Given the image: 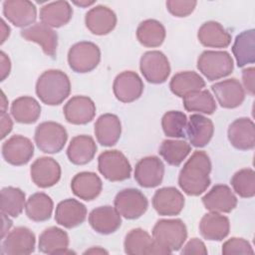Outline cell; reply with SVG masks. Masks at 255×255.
<instances>
[{"label": "cell", "mask_w": 255, "mask_h": 255, "mask_svg": "<svg viewBox=\"0 0 255 255\" xmlns=\"http://www.w3.org/2000/svg\"><path fill=\"white\" fill-rule=\"evenodd\" d=\"M211 161L203 150H195L179 171L178 185L190 196H198L210 185Z\"/></svg>", "instance_id": "1"}, {"label": "cell", "mask_w": 255, "mask_h": 255, "mask_svg": "<svg viewBox=\"0 0 255 255\" xmlns=\"http://www.w3.org/2000/svg\"><path fill=\"white\" fill-rule=\"evenodd\" d=\"M35 90L42 103L48 106H58L70 95V79L61 70H47L38 78Z\"/></svg>", "instance_id": "2"}, {"label": "cell", "mask_w": 255, "mask_h": 255, "mask_svg": "<svg viewBox=\"0 0 255 255\" xmlns=\"http://www.w3.org/2000/svg\"><path fill=\"white\" fill-rule=\"evenodd\" d=\"M152 238L161 247L179 250L187 238V228L181 219H159L152 228Z\"/></svg>", "instance_id": "3"}, {"label": "cell", "mask_w": 255, "mask_h": 255, "mask_svg": "<svg viewBox=\"0 0 255 255\" xmlns=\"http://www.w3.org/2000/svg\"><path fill=\"white\" fill-rule=\"evenodd\" d=\"M234 68L233 59L226 51H203L197 59V69L208 80L229 76Z\"/></svg>", "instance_id": "4"}, {"label": "cell", "mask_w": 255, "mask_h": 255, "mask_svg": "<svg viewBox=\"0 0 255 255\" xmlns=\"http://www.w3.org/2000/svg\"><path fill=\"white\" fill-rule=\"evenodd\" d=\"M34 139L41 151L45 153H58L67 142L68 132L59 123L43 122L36 128Z\"/></svg>", "instance_id": "5"}, {"label": "cell", "mask_w": 255, "mask_h": 255, "mask_svg": "<svg viewBox=\"0 0 255 255\" xmlns=\"http://www.w3.org/2000/svg\"><path fill=\"white\" fill-rule=\"evenodd\" d=\"M100 61V48L93 42H78L68 52V64L76 73L85 74L92 72L98 67Z\"/></svg>", "instance_id": "6"}, {"label": "cell", "mask_w": 255, "mask_h": 255, "mask_svg": "<svg viewBox=\"0 0 255 255\" xmlns=\"http://www.w3.org/2000/svg\"><path fill=\"white\" fill-rule=\"evenodd\" d=\"M100 173L110 181H123L129 178L131 166L127 156L118 149L105 150L98 157Z\"/></svg>", "instance_id": "7"}, {"label": "cell", "mask_w": 255, "mask_h": 255, "mask_svg": "<svg viewBox=\"0 0 255 255\" xmlns=\"http://www.w3.org/2000/svg\"><path fill=\"white\" fill-rule=\"evenodd\" d=\"M115 208L127 219H137L145 213L148 201L145 195L136 188H125L117 193L114 200Z\"/></svg>", "instance_id": "8"}, {"label": "cell", "mask_w": 255, "mask_h": 255, "mask_svg": "<svg viewBox=\"0 0 255 255\" xmlns=\"http://www.w3.org/2000/svg\"><path fill=\"white\" fill-rule=\"evenodd\" d=\"M139 69L143 78L151 84L164 83L170 74L168 59L160 51L145 52L140 58Z\"/></svg>", "instance_id": "9"}, {"label": "cell", "mask_w": 255, "mask_h": 255, "mask_svg": "<svg viewBox=\"0 0 255 255\" xmlns=\"http://www.w3.org/2000/svg\"><path fill=\"white\" fill-rule=\"evenodd\" d=\"M35 234L27 227L19 226L10 231L4 238L1 254L28 255L35 251Z\"/></svg>", "instance_id": "10"}, {"label": "cell", "mask_w": 255, "mask_h": 255, "mask_svg": "<svg viewBox=\"0 0 255 255\" xmlns=\"http://www.w3.org/2000/svg\"><path fill=\"white\" fill-rule=\"evenodd\" d=\"M34 155V144L21 134H15L5 140L2 144V156L12 165H24Z\"/></svg>", "instance_id": "11"}, {"label": "cell", "mask_w": 255, "mask_h": 255, "mask_svg": "<svg viewBox=\"0 0 255 255\" xmlns=\"http://www.w3.org/2000/svg\"><path fill=\"white\" fill-rule=\"evenodd\" d=\"M164 175V165L159 157L150 155L141 158L134 167V179L142 187L158 186Z\"/></svg>", "instance_id": "12"}, {"label": "cell", "mask_w": 255, "mask_h": 255, "mask_svg": "<svg viewBox=\"0 0 255 255\" xmlns=\"http://www.w3.org/2000/svg\"><path fill=\"white\" fill-rule=\"evenodd\" d=\"M143 88L142 80L132 71L120 73L113 84L114 95L122 103H131L137 100L141 96Z\"/></svg>", "instance_id": "13"}, {"label": "cell", "mask_w": 255, "mask_h": 255, "mask_svg": "<svg viewBox=\"0 0 255 255\" xmlns=\"http://www.w3.org/2000/svg\"><path fill=\"white\" fill-rule=\"evenodd\" d=\"M61 172L59 162L49 156L37 158L30 167L32 181L41 188H48L58 183Z\"/></svg>", "instance_id": "14"}, {"label": "cell", "mask_w": 255, "mask_h": 255, "mask_svg": "<svg viewBox=\"0 0 255 255\" xmlns=\"http://www.w3.org/2000/svg\"><path fill=\"white\" fill-rule=\"evenodd\" d=\"M3 15L16 27H29L36 21L37 8L28 0H6L3 2Z\"/></svg>", "instance_id": "15"}, {"label": "cell", "mask_w": 255, "mask_h": 255, "mask_svg": "<svg viewBox=\"0 0 255 255\" xmlns=\"http://www.w3.org/2000/svg\"><path fill=\"white\" fill-rule=\"evenodd\" d=\"M184 202L183 194L172 186L157 189L152 197L154 210L162 216L178 215L184 207Z\"/></svg>", "instance_id": "16"}, {"label": "cell", "mask_w": 255, "mask_h": 255, "mask_svg": "<svg viewBox=\"0 0 255 255\" xmlns=\"http://www.w3.org/2000/svg\"><path fill=\"white\" fill-rule=\"evenodd\" d=\"M63 113L68 123L72 125H86L94 120L96 105L89 97L75 96L65 104Z\"/></svg>", "instance_id": "17"}, {"label": "cell", "mask_w": 255, "mask_h": 255, "mask_svg": "<svg viewBox=\"0 0 255 255\" xmlns=\"http://www.w3.org/2000/svg\"><path fill=\"white\" fill-rule=\"evenodd\" d=\"M211 90L218 104L224 109H235L245 100V90L235 78L215 83L211 86Z\"/></svg>", "instance_id": "18"}, {"label": "cell", "mask_w": 255, "mask_h": 255, "mask_svg": "<svg viewBox=\"0 0 255 255\" xmlns=\"http://www.w3.org/2000/svg\"><path fill=\"white\" fill-rule=\"evenodd\" d=\"M85 24L94 35L104 36L111 33L117 25L116 13L109 7L97 5L85 15Z\"/></svg>", "instance_id": "19"}, {"label": "cell", "mask_w": 255, "mask_h": 255, "mask_svg": "<svg viewBox=\"0 0 255 255\" xmlns=\"http://www.w3.org/2000/svg\"><path fill=\"white\" fill-rule=\"evenodd\" d=\"M20 34L25 40L40 45L47 56L55 57L58 48V35L51 27L39 22L24 28Z\"/></svg>", "instance_id": "20"}, {"label": "cell", "mask_w": 255, "mask_h": 255, "mask_svg": "<svg viewBox=\"0 0 255 255\" xmlns=\"http://www.w3.org/2000/svg\"><path fill=\"white\" fill-rule=\"evenodd\" d=\"M204 207L212 212H231L237 205V197L226 184L214 185L203 197Z\"/></svg>", "instance_id": "21"}, {"label": "cell", "mask_w": 255, "mask_h": 255, "mask_svg": "<svg viewBox=\"0 0 255 255\" xmlns=\"http://www.w3.org/2000/svg\"><path fill=\"white\" fill-rule=\"evenodd\" d=\"M227 135L230 143L237 149L248 150L255 146V126L249 118H239L228 128Z\"/></svg>", "instance_id": "22"}, {"label": "cell", "mask_w": 255, "mask_h": 255, "mask_svg": "<svg viewBox=\"0 0 255 255\" xmlns=\"http://www.w3.org/2000/svg\"><path fill=\"white\" fill-rule=\"evenodd\" d=\"M89 223L96 232L108 235L121 227L122 217L118 210L111 205L99 206L90 212Z\"/></svg>", "instance_id": "23"}, {"label": "cell", "mask_w": 255, "mask_h": 255, "mask_svg": "<svg viewBox=\"0 0 255 255\" xmlns=\"http://www.w3.org/2000/svg\"><path fill=\"white\" fill-rule=\"evenodd\" d=\"M87 217L86 206L74 198L60 201L56 207L55 220L65 228H74L82 224Z\"/></svg>", "instance_id": "24"}, {"label": "cell", "mask_w": 255, "mask_h": 255, "mask_svg": "<svg viewBox=\"0 0 255 255\" xmlns=\"http://www.w3.org/2000/svg\"><path fill=\"white\" fill-rule=\"evenodd\" d=\"M69 236L63 229L51 226L46 228L39 236L38 248L39 251L45 254H71L73 251L69 250Z\"/></svg>", "instance_id": "25"}, {"label": "cell", "mask_w": 255, "mask_h": 255, "mask_svg": "<svg viewBox=\"0 0 255 255\" xmlns=\"http://www.w3.org/2000/svg\"><path fill=\"white\" fill-rule=\"evenodd\" d=\"M103 182L100 176L92 171L77 173L71 181L73 193L80 199L91 201L98 197L102 191Z\"/></svg>", "instance_id": "26"}, {"label": "cell", "mask_w": 255, "mask_h": 255, "mask_svg": "<svg viewBox=\"0 0 255 255\" xmlns=\"http://www.w3.org/2000/svg\"><path fill=\"white\" fill-rule=\"evenodd\" d=\"M213 133L214 125L210 119L199 114L189 117L186 126V136L191 145L195 147L205 146L211 140Z\"/></svg>", "instance_id": "27"}, {"label": "cell", "mask_w": 255, "mask_h": 255, "mask_svg": "<svg viewBox=\"0 0 255 255\" xmlns=\"http://www.w3.org/2000/svg\"><path fill=\"white\" fill-rule=\"evenodd\" d=\"M121 133V121L119 117L114 114L101 115L95 123V135L101 145H115L120 139Z\"/></svg>", "instance_id": "28"}, {"label": "cell", "mask_w": 255, "mask_h": 255, "mask_svg": "<svg viewBox=\"0 0 255 255\" xmlns=\"http://www.w3.org/2000/svg\"><path fill=\"white\" fill-rule=\"evenodd\" d=\"M229 230L228 217L221 215L219 212L206 213L199 222V232L206 240L221 241L229 234Z\"/></svg>", "instance_id": "29"}, {"label": "cell", "mask_w": 255, "mask_h": 255, "mask_svg": "<svg viewBox=\"0 0 255 255\" xmlns=\"http://www.w3.org/2000/svg\"><path fill=\"white\" fill-rule=\"evenodd\" d=\"M97 152V144L91 135L80 134L74 136L67 148L69 160L77 165L90 162Z\"/></svg>", "instance_id": "30"}, {"label": "cell", "mask_w": 255, "mask_h": 255, "mask_svg": "<svg viewBox=\"0 0 255 255\" xmlns=\"http://www.w3.org/2000/svg\"><path fill=\"white\" fill-rule=\"evenodd\" d=\"M197 38L207 48H226L231 43L230 33L216 21L203 23L198 29Z\"/></svg>", "instance_id": "31"}, {"label": "cell", "mask_w": 255, "mask_h": 255, "mask_svg": "<svg viewBox=\"0 0 255 255\" xmlns=\"http://www.w3.org/2000/svg\"><path fill=\"white\" fill-rule=\"evenodd\" d=\"M73 9L67 1H55L45 4L40 9L42 23L51 28H60L70 22Z\"/></svg>", "instance_id": "32"}, {"label": "cell", "mask_w": 255, "mask_h": 255, "mask_svg": "<svg viewBox=\"0 0 255 255\" xmlns=\"http://www.w3.org/2000/svg\"><path fill=\"white\" fill-rule=\"evenodd\" d=\"M155 241L153 238L141 228H133L128 231L125 237V252L129 255L153 254Z\"/></svg>", "instance_id": "33"}, {"label": "cell", "mask_w": 255, "mask_h": 255, "mask_svg": "<svg viewBox=\"0 0 255 255\" xmlns=\"http://www.w3.org/2000/svg\"><path fill=\"white\" fill-rule=\"evenodd\" d=\"M232 53L238 67L255 62V32L253 29L238 34L232 46Z\"/></svg>", "instance_id": "34"}, {"label": "cell", "mask_w": 255, "mask_h": 255, "mask_svg": "<svg viewBox=\"0 0 255 255\" xmlns=\"http://www.w3.org/2000/svg\"><path fill=\"white\" fill-rule=\"evenodd\" d=\"M11 114L20 124H34L41 115V106L37 100L29 96L19 97L11 104Z\"/></svg>", "instance_id": "35"}, {"label": "cell", "mask_w": 255, "mask_h": 255, "mask_svg": "<svg viewBox=\"0 0 255 255\" xmlns=\"http://www.w3.org/2000/svg\"><path fill=\"white\" fill-rule=\"evenodd\" d=\"M165 28L157 20L147 19L139 23L136 29L138 42L147 48L159 47L165 39Z\"/></svg>", "instance_id": "36"}, {"label": "cell", "mask_w": 255, "mask_h": 255, "mask_svg": "<svg viewBox=\"0 0 255 255\" xmlns=\"http://www.w3.org/2000/svg\"><path fill=\"white\" fill-rule=\"evenodd\" d=\"M54 203L51 197L44 192H36L29 196L25 204V212L29 219L41 222L50 219Z\"/></svg>", "instance_id": "37"}, {"label": "cell", "mask_w": 255, "mask_h": 255, "mask_svg": "<svg viewBox=\"0 0 255 255\" xmlns=\"http://www.w3.org/2000/svg\"><path fill=\"white\" fill-rule=\"evenodd\" d=\"M205 87V82L202 77L193 71H184L176 73L170 80V91L177 97L183 98L185 95L202 90Z\"/></svg>", "instance_id": "38"}, {"label": "cell", "mask_w": 255, "mask_h": 255, "mask_svg": "<svg viewBox=\"0 0 255 255\" xmlns=\"http://www.w3.org/2000/svg\"><path fill=\"white\" fill-rule=\"evenodd\" d=\"M191 146L181 139H165L161 142L158 153L169 164L178 166L190 153Z\"/></svg>", "instance_id": "39"}, {"label": "cell", "mask_w": 255, "mask_h": 255, "mask_svg": "<svg viewBox=\"0 0 255 255\" xmlns=\"http://www.w3.org/2000/svg\"><path fill=\"white\" fill-rule=\"evenodd\" d=\"M182 99L183 107L187 112L212 115L217 108L213 96L207 90L193 91L185 95Z\"/></svg>", "instance_id": "40"}, {"label": "cell", "mask_w": 255, "mask_h": 255, "mask_svg": "<svg viewBox=\"0 0 255 255\" xmlns=\"http://www.w3.org/2000/svg\"><path fill=\"white\" fill-rule=\"evenodd\" d=\"M1 213L18 217L25 207V193L18 187L6 186L1 189Z\"/></svg>", "instance_id": "41"}, {"label": "cell", "mask_w": 255, "mask_h": 255, "mask_svg": "<svg viewBox=\"0 0 255 255\" xmlns=\"http://www.w3.org/2000/svg\"><path fill=\"white\" fill-rule=\"evenodd\" d=\"M187 117L180 111L166 112L161 119V128L166 136L185 137Z\"/></svg>", "instance_id": "42"}, {"label": "cell", "mask_w": 255, "mask_h": 255, "mask_svg": "<svg viewBox=\"0 0 255 255\" xmlns=\"http://www.w3.org/2000/svg\"><path fill=\"white\" fill-rule=\"evenodd\" d=\"M230 183L234 191L243 198H250L255 195V172L252 168H242L236 171Z\"/></svg>", "instance_id": "43"}, {"label": "cell", "mask_w": 255, "mask_h": 255, "mask_svg": "<svg viewBox=\"0 0 255 255\" xmlns=\"http://www.w3.org/2000/svg\"><path fill=\"white\" fill-rule=\"evenodd\" d=\"M254 250L251 244L243 239L238 237H232L225 241L222 245V254L223 255H237V254H253Z\"/></svg>", "instance_id": "44"}, {"label": "cell", "mask_w": 255, "mask_h": 255, "mask_svg": "<svg viewBox=\"0 0 255 255\" xmlns=\"http://www.w3.org/2000/svg\"><path fill=\"white\" fill-rule=\"evenodd\" d=\"M166 5V9L167 11L173 15L174 17H187L188 15H190L196 5L197 2L193 1V0H189V1H185V0H168L165 3Z\"/></svg>", "instance_id": "45"}, {"label": "cell", "mask_w": 255, "mask_h": 255, "mask_svg": "<svg viewBox=\"0 0 255 255\" xmlns=\"http://www.w3.org/2000/svg\"><path fill=\"white\" fill-rule=\"evenodd\" d=\"M181 254L184 255H191V254H196V255H206L207 254V249L203 241H201L198 238H191L182 248L180 251Z\"/></svg>", "instance_id": "46"}, {"label": "cell", "mask_w": 255, "mask_h": 255, "mask_svg": "<svg viewBox=\"0 0 255 255\" xmlns=\"http://www.w3.org/2000/svg\"><path fill=\"white\" fill-rule=\"evenodd\" d=\"M254 78H255V69L253 67L246 68L242 71V81L245 90L251 96L254 95Z\"/></svg>", "instance_id": "47"}, {"label": "cell", "mask_w": 255, "mask_h": 255, "mask_svg": "<svg viewBox=\"0 0 255 255\" xmlns=\"http://www.w3.org/2000/svg\"><path fill=\"white\" fill-rule=\"evenodd\" d=\"M0 119H1V138H4L12 130L13 122L10 116L6 112H1Z\"/></svg>", "instance_id": "48"}, {"label": "cell", "mask_w": 255, "mask_h": 255, "mask_svg": "<svg viewBox=\"0 0 255 255\" xmlns=\"http://www.w3.org/2000/svg\"><path fill=\"white\" fill-rule=\"evenodd\" d=\"M0 61H1V81H4L10 74L11 62L9 57L3 51L0 52Z\"/></svg>", "instance_id": "49"}, {"label": "cell", "mask_w": 255, "mask_h": 255, "mask_svg": "<svg viewBox=\"0 0 255 255\" xmlns=\"http://www.w3.org/2000/svg\"><path fill=\"white\" fill-rule=\"evenodd\" d=\"M2 215V221H3V226H2V233H1V238H4L5 235L8 234L9 229L12 226V220L8 217V215L1 213Z\"/></svg>", "instance_id": "50"}, {"label": "cell", "mask_w": 255, "mask_h": 255, "mask_svg": "<svg viewBox=\"0 0 255 255\" xmlns=\"http://www.w3.org/2000/svg\"><path fill=\"white\" fill-rule=\"evenodd\" d=\"M1 31H2V33H1V44H3L10 35V27L6 25V23L3 19L1 20Z\"/></svg>", "instance_id": "51"}, {"label": "cell", "mask_w": 255, "mask_h": 255, "mask_svg": "<svg viewBox=\"0 0 255 255\" xmlns=\"http://www.w3.org/2000/svg\"><path fill=\"white\" fill-rule=\"evenodd\" d=\"M104 254V253H106V254H108V251H106L105 249H103V248H101V247H92L91 249H88V250H86L85 252H84V254Z\"/></svg>", "instance_id": "52"}, {"label": "cell", "mask_w": 255, "mask_h": 255, "mask_svg": "<svg viewBox=\"0 0 255 255\" xmlns=\"http://www.w3.org/2000/svg\"><path fill=\"white\" fill-rule=\"evenodd\" d=\"M73 3L77 6H80V7H88V6H91L93 4H95L96 2L95 1H73Z\"/></svg>", "instance_id": "53"}, {"label": "cell", "mask_w": 255, "mask_h": 255, "mask_svg": "<svg viewBox=\"0 0 255 255\" xmlns=\"http://www.w3.org/2000/svg\"><path fill=\"white\" fill-rule=\"evenodd\" d=\"M8 102H6V97L5 94L2 92V102H1V112H6Z\"/></svg>", "instance_id": "54"}]
</instances>
